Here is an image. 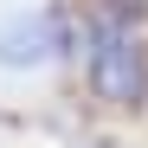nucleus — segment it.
Instances as JSON below:
<instances>
[{"mask_svg":"<svg viewBox=\"0 0 148 148\" xmlns=\"http://www.w3.org/2000/svg\"><path fill=\"white\" fill-rule=\"evenodd\" d=\"M90 90L103 103H142L148 90V58H142V39L122 32L116 19L90 32Z\"/></svg>","mask_w":148,"mask_h":148,"instance_id":"obj_1","label":"nucleus"},{"mask_svg":"<svg viewBox=\"0 0 148 148\" xmlns=\"http://www.w3.org/2000/svg\"><path fill=\"white\" fill-rule=\"evenodd\" d=\"M71 52V19H13V26H0V64L7 71H26V64H45Z\"/></svg>","mask_w":148,"mask_h":148,"instance_id":"obj_2","label":"nucleus"},{"mask_svg":"<svg viewBox=\"0 0 148 148\" xmlns=\"http://www.w3.org/2000/svg\"><path fill=\"white\" fill-rule=\"evenodd\" d=\"M97 7H103V13H122V19H129V13H142V7H148V0H97Z\"/></svg>","mask_w":148,"mask_h":148,"instance_id":"obj_3","label":"nucleus"}]
</instances>
